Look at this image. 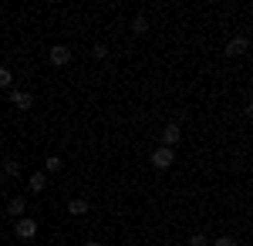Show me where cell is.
Segmentation results:
<instances>
[{
  "mask_svg": "<svg viewBox=\"0 0 253 246\" xmlns=\"http://www.w3.org/2000/svg\"><path fill=\"white\" fill-rule=\"evenodd\" d=\"M3 175H10V179L20 175V162H3Z\"/></svg>",
  "mask_w": 253,
  "mask_h": 246,
  "instance_id": "obj_12",
  "label": "cell"
},
{
  "mask_svg": "<svg viewBox=\"0 0 253 246\" xmlns=\"http://www.w3.org/2000/svg\"><path fill=\"white\" fill-rule=\"evenodd\" d=\"M189 246H206V233H189Z\"/></svg>",
  "mask_w": 253,
  "mask_h": 246,
  "instance_id": "obj_13",
  "label": "cell"
},
{
  "mask_svg": "<svg viewBox=\"0 0 253 246\" xmlns=\"http://www.w3.org/2000/svg\"><path fill=\"white\" fill-rule=\"evenodd\" d=\"M44 186H47V175H44V172H34V175L27 179V189L31 192H44Z\"/></svg>",
  "mask_w": 253,
  "mask_h": 246,
  "instance_id": "obj_8",
  "label": "cell"
},
{
  "mask_svg": "<svg viewBox=\"0 0 253 246\" xmlns=\"http://www.w3.org/2000/svg\"><path fill=\"white\" fill-rule=\"evenodd\" d=\"M179 138H182V125H179V122H169V125L162 128V145L172 149V145H179Z\"/></svg>",
  "mask_w": 253,
  "mask_h": 246,
  "instance_id": "obj_1",
  "label": "cell"
},
{
  "mask_svg": "<svg viewBox=\"0 0 253 246\" xmlns=\"http://www.w3.org/2000/svg\"><path fill=\"white\" fill-rule=\"evenodd\" d=\"M88 209H91L88 199H71V203H68V212H71V216H84Z\"/></svg>",
  "mask_w": 253,
  "mask_h": 246,
  "instance_id": "obj_9",
  "label": "cell"
},
{
  "mask_svg": "<svg viewBox=\"0 0 253 246\" xmlns=\"http://www.w3.org/2000/svg\"><path fill=\"white\" fill-rule=\"evenodd\" d=\"M250 51V38L247 34H236V38H230V44H226V54L230 57H240Z\"/></svg>",
  "mask_w": 253,
  "mask_h": 246,
  "instance_id": "obj_4",
  "label": "cell"
},
{
  "mask_svg": "<svg viewBox=\"0 0 253 246\" xmlns=\"http://www.w3.org/2000/svg\"><path fill=\"white\" fill-rule=\"evenodd\" d=\"M132 31H135V34H145V31H149V17H145V14L132 17Z\"/></svg>",
  "mask_w": 253,
  "mask_h": 246,
  "instance_id": "obj_11",
  "label": "cell"
},
{
  "mask_svg": "<svg viewBox=\"0 0 253 246\" xmlns=\"http://www.w3.org/2000/svg\"><path fill=\"white\" fill-rule=\"evenodd\" d=\"M213 246H236V240H233V236H219Z\"/></svg>",
  "mask_w": 253,
  "mask_h": 246,
  "instance_id": "obj_16",
  "label": "cell"
},
{
  "mask_svg": "<svg viewBox=\"0 0 253 246\" xmlns=\"http://www.w3.org/2000/svg\"><path fill=\"white\" fill-rule=\"evenodd\" d=\"M24 209H27V199H24V196H14V199L7 203V216H14V219H24Z\"/></svg>",
  "mask_w": 253,
  "mask_h": 246,
  "instance_id": "obj_7",
  "label": "cell"
},
{
  "mask_svg": "<svg viewBox=\"0 0 253 246\" xmlns=\"http://www.w3.org/2000/svg\"><path fill=\"white\" fill-rule=\"evenodd\" d=\"M10 81H14V78H10V71L0 64V88H10Z\"/></svg>",
  "mask_w": 253,
  "mask_h": 246,
  "instance_id": "obj_14",
  "label": "cell"
},
{
  "mask_svg": "<svg viewBox=\"0 0 253 246\" xmlns=\"http://www.w3.org/2000/svg\"><path fill=\"white\" fill-rule=\"evenodd\" d=\"M44 169L51 172V175H54V172H61V169H64V162H61V155H47V159H44Z\"/></svg>",
  "mask_w": 253,
  "mask_h": 246,
  "instance_id": "obj_10",
  "label": "cell"
},
{
  "mask_svg": "<svg viewBox=\"0 0 253 246\" xmlns=\"http://www.w3.org/2000/svg\"><path fill=\"white\" fill-rule=\"evenodd\" d=\"M17 236L20 240H34L38 236V219H17Z\"/></svg>",
  "mask_w": 253,
  "mask_h": 246,
  "instance_id": "obj_6",
  "label": "cell"
},
{
  "mask_svg": "<svg viewBox=\"0 0 253 246\" xmlns=\"http://www.w3.org/2000/svg\"><path fill=\"white\" fill-rule=\"evenodd\" d=\"M47 57H51L54 68H64V64H71V47H68V44H54Z\"/></svg>",
  "mask_w": 253,
  "mask_h": 246,
  "instance_id": "obj_2",
  "label": "cell"
},
{
  "mask_svg": "<svg viewBox=\"0 0 253 246\" xmlns=\"http://www.w3.org/2000/svg\"><path fill=\"white\" fill-rule=\"evenodd\" d=\"M91 54H95L98 61H101V57L108 54V44H95V47H91Z\"/></svg>",
  "mask_w": 253,
  "mask_h": 246,
  "instance_id": "obj_15",
  "label": "cell"
},
{
  "mask_svg": "<svg viewBox=\"0 0 253 246\" xmlns=\"http://www.w3.org/2000/svg\"><path fill=\"white\" fill-rule=\"evenodd\" d=\"M10 101L17 105L20 112H31V108H34V95H31V91H17V88H14V91H10Z\"/></svg>",
  "mask_w": 253,
  "mask_h": 246,
  "instance_id": "obj_5",
  "label": "cell"
},
{
  "mask_svg": "<svg viewBox=\"0 0 253 246\" xmlns=\"http://www.w3.org/2000/svg\"><path fill=\"white\" fill-rule=\"evenodd\" d=\"M88 246H101V243H95V240H91V243H88Z\"/></svg>",
  "mask_w": 253,
  "mask_h": 246,
  "instance_id": "obj_17",
  "label": "cell"
},
{
  "mask_svg": "<svg viewBox=\"0 0 253 246\" xmlns=\"http://www.w3.org/2000/svg\"><path fill=\"white\" fill-rule=\"evenodd\" d=\"M172 162H175V152H172V149H166V145H159V149L152 152V165H156V169H169Z\"/></svg>",
  "mask_w": 253,
  "mask_h": 246,
  "instance_id": "obj_3",
  "label": "cell"
},
{
  "mask_svg": "<svg viewBox=\"0 0 253 246\" xmlns=\"http://www.w3.org/2000/svg\"><path fill=\"white\" fill-rule=\"evenodd\" d=\"M0 182H3V175H0Z\"/></svg>",
  "mask_w": 253,
  "mask_h": 246,
  "instance_id": "obj_18",
  "label": "cell"
}]
</instances>
